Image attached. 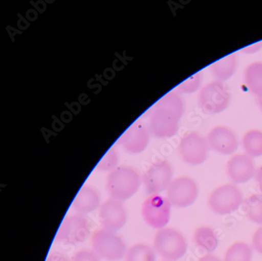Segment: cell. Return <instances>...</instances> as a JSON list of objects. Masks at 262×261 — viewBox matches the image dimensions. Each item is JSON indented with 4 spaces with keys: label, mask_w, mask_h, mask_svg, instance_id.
Here are the masks:
<instances>
[{
    "label": "cell",
    "mask_w": 262,
    "mask_h": 261,
    "mask_svg": "<svg viewBox=\"0 0 262 261\" xmlns=\"http://www.w3.org/2000/svg\"><path fill=\"white\" fill-rule=\"evenodd\" d=\"M162 261H168V260H162Z\"/></svg>",
    "instance_id": "d6a6232c"
},
{
    "label": "cell",
    "mask_w": 262,
    "mask_h": 261,
    "mask_svg": "<svg viewBox=\"0 0 262 261\" xmlns=\"http://www.w3.org/2000/svg\"><path fill=\"white\" fill-rule=\"evenodd\" d=\"M45 261H71V259H70V258L63 253L54 252V253H50L48 255Z\"/></svg>",
    "instance_id": "83f0119b"
},
{
    "label": "cell",
    "mask_w": 262,
    "mask_h": 261,
    "mask_svg": "<svg viewBox=\"0 0 262 261\" xmlns=\"http://www.w3.org/2000/svg\"><path fill=\"white\" fill-rule=\"evenodd\" d=\"M255 179L257 183V186H258L259 190L262 193V165L260 166L257 168V171L255 173Z\"/></svg>",
    "instance_id": "f546056e"
},
{
    "label": "cell",
    "mask_w": 262,
    "mask_h": 261,
    "mask_svg": "<svg viewBox=\"0 0 262 261\" xmlns=\"http://www.w3.org/2000/svg\"><path fill=\"white\" fill-rule=\"evenodd\" d=\"M252 247L257 253L262 255V226L256 230L253 235Z\"/></svg>",
    "instance_id": "4316f807"
},
{
    "label": "cell",
    "mask_w": 262,
    "mask_h": 261,
    "mask_svg": "<svg viewBox=\"0 0 262 261\" xmlns=\"http://www.w3.org/2000/svg\"><path fill=\"white\" fill-rule=\"evenodd\" d=\"M125 261H156V252L150 245L136 243L127 249Z\"/></svg>",
    "instance_id": "44dd1931"
},
{
    "label": "cell",
    "mask_w": 262,
    "mask_h": 261,
    "mask_svg": "<svg viewBox=\"0 0 262 261\" xmlns=\"http://www.w3.org/2000/svg\"><path fill=\"white\" fill-rule=\"evenodd\" d=\"M206 137L196 131L188 132L181 137L179 154L183 160L189 165H201L208 157L209 150Z\"/></svg>",
    "instance_id": "9c48e42d"
},
{
    "label": "cell",
    "mask_w": 262,
    "mask_h": 261,
    "mask_svg": "<svg viewBox=\"0 0 262 261\" xmlns=\"http://www.w3.org/2000/svg\"><path fill=\"white\" fill-rule=\"evenodd\" d=\"M253 250L250 245L237 242L225 252L223 261H252Z\"/></svg>",
    "instance_id": "603a6c76"
},
{
    "label": "cell",
    "mask_w": 262,
    "mask_h": 261,
    "mask_svg": "<svg viewBox=\"0 0 262 261\" xmlns=\"http://www.w3.org/2000/svg\"><path fill=\"white\" fill-rule=\"evenodd\" d=\"M197 183L191 177L181 176L172 180L166 190V198L171 205L186 208L193 205L199 196Z\"/></svg>",
    "instance_id": "8fae6325"
},
{
    "label": "cell",
    "mask_w": 262,
    "mask_h": 261,
    "mask_svg": "<svg viewBox=\"0 0 262 261\" xmlns=\"http://www.w3.org/2000/svg\"><path fill=\"white\" fill-rule=\"evenodd\" d=\"M92 246L99 258L108 261H116L125 256L127 246L122 237L115 231L99 229L94 231L92 236Z\"/></svg>",
    "instance_id": "277c9868"
},
{
    "label": "cell",
    "mask_w": 262,
    "mask_h": 261,
    "mask_svg": "<svg viewBox=\"0 0 262 261\" xmlns=\"http://www.w3.org/2000/svg\"><path fill=\"white\" fill-rule=\"evenodd\" d=\"M90 233L88 218L83 215L66 216L58 228L55 240L67 245H77L83 243Z\"/></svg>",
    "instance_id": "30bf717a"
},
{
    "label": "cell",
    "mask_w": 262,
    "mask_h": 261,
    "mask_svg": "<svg viewBox=\"0 0 262 261\" xmlns=\"http://www.w3.org/2000/svg\"><path fill=\"white\" fill-rule=\"evenodd\" d=\"M71 261H99V257L93 250L81 249L74 254Z\"/></svg>",
    "instance_id": "484cf974"
},
{
    "label": "cell",
    "mask_w": 262,
    "mask_h": 261,
    "mask_svg": "<svg viewBox=\"0 0 262 261\" xmlns=\"http://www.w3.org/2000/svg\"><path fill=\"white\" fill-rule=\"evenodd\" d=\"M209 149L222 154L230 155L238 149V142L235 132L225 126L213 127L206 137Z\"/></svg>",
    "instance_id": "5bb4252c"
},
{
    "label": "cell",
    "mask_w": 262,
    "mask_h": 261,
    "mask_svg": "<svg viewBox=\"0 0 262 261\" xmlns=\"http://www.w3.org/2000/svg\"><path fill=\"white\" fill-rule=\"evenodd\" d=\"M118 160L119 159H118V152L114 148H111L98 163L96 169L100 171L111 172L113 170L118 168Z\"/></svg>",
    "instance_id": "cb8c5ba5"
},
{
    "label": "cell",
    "mask_w": 262,
    "mask_h": 261,
    "mask_svg": "<svg viewBox=\"0 0 262 261\" xmlns=\"http://www.w3.org/2000/svg\"><path fill=\"white\" fill-rule=\"evenodd\" d=\"M172 176L173 169L170 163L165 159H159L153 163L145 171L142 183L150 196L159 194L168 189L173 180Z\"/></svg>",
    "instance_id": "52a82bcc"
},
{
    "label": "cell",
    "mask_w": 262,
    "mask_h": 261,
    "mask_svg": "<svg viewBox=\"0 0 262 261\" xmlns=\"http://www.w3.org/2000/svg\"><path fill=\"white\" fill-rule=\"evenodd\" d=\"M199 261H223L222 259H220L218 256L213 254H206L200 258Z\"/></svg>",
    "instance_id": "4dcf8cb0"
},
{
    "label": "cell",
    "mask_w": 262,
    "mask_h": 261,
    "mask_svg": "<svg viewBox=\"0 0 262 261\" xmlns=\"http://www.w3.org/2000/svg\"><path fill=\"white\" fill-rule=\"evenodd\" d=\"M154 249L165 260L176 261L183 257L187 252V240L177 229L164 227L155 234Z\"/></svg>",
    "instance_id": "3957f363"
},
{
    "label": "cell",
    "mask_w": 262,
    "mask_h": 261,
    "mask_svg": "<svg viewBox=\"0 0 262 261\" xmlns=\"http://www.w3.org/2000/svg\"><path fill=\"white\" fill-rule=\"evenodd\" d=\"M99 215L102 228L112 231L121 230L128 218L126 208L123 202L114 198H110L101 204Z\"/></svg>",
    "instance_id": "7c38bea8"
},
{
    "label": "cell",
    "mask_w": 262,
    "mask_h": 261,
    "mask_svg": "<svg viewBox=\"0 0 262 261\" xmlns=\"http://www.w3.org/2000/svg\"><path fill=\"white\" fill-rule=\"evenodd\" d=\"M227 174L234 184L247 183L255 176L254 159L247 154H236L231 157L226 166Z\"/></svg>",
    "instance_id": "9a60e30c"
},
{
    "label": "cell",
    "mask_w": 262,
    "mask_h": 261,
    "mask_svg": "<svg viewBox=\"0 0 262 261\" xmlns=\"http://www.w3.org/2000/svg\"><path fill=\"white\" fill-rule=\"evenodd\" d=\"M194 241L198 247L207 253L214 251L219 243L214 230L206 226L196 229L194 233Z\"/></svg>",
    "instance_id": "d6986e66"
},
{
    "label": "cell",
    "mask_w": 262,
    "mask_h": 261,
    "mask_svg": "<svg viewBox=\"0 0 262 261\" xmlns=\"http://www.w3.org/2000/svg\"><path fill=\"white\" fill-rule=\"evenodd\" d=\"M244 208L251 222L262 224V194L254 193L247 196L244 202Z\"/></svg>",
    "instance_id": "7402d4cb"
},
{
    "label": "cell",
    "mask_w": 262,
    "mask_h": 261,
    "mask_svg": "<svg viewBox=\"0 0 262 261\" xmlns=\"http://www.w3.org/2000/svg\"><path fill=\"white\" fill-rule=\"evenodd\" d=\"M244 194L239 188L233 183L218 186L209 196V208L217 215L232 213L244 203Z\"/></svg>",
    "instance_id": "5b68a950"
},
{
    "label": "cell",
    "mask_w": 262,
    "mask_h": 261,
    "mask_svg": "<svg viewBox=\"0 0 262 261\" xmlns=\"http://www.w3.org/2000/svg\"><path fill=\"white\" fill-rule=\"evenodd\" d=\"M257 104H258L259 108H260V110L262 111V97L257 98Z\"/></svg>",
    "instance_id": "1f68e13d"
},
{
    "label": "cell",
    "mask_w": 262,
    "mask_h": 261,
    "mask_svg": "<svg viewBox=\"0 0 262 261\" xmlns=\"http://www.w3.org/2000/svg\"><path fill=\"white\" fill-rule=\"evenodd\" d=\"M100 195L96 189L84 185L79 190L72 203V207L77 214L85 215L100 207Z\"/></svg>",
    "instance_id": "2e32d148"
},
{
    "label": "cell",
    "mask_w": 262,
    "mask_h": 261,
    "mask_svg": "<svg viewBox=\"0 0 262 261\" xmlns=\"http://www.w3.org/2000/svg\"><path fill=\"white\" fill-rule=\"evenodd\" d=\"M231 93L223 82L215 80L205 85L199 93L198 102L203 111L209 114H219L230 104Z\"/></svg>",
    "instance_id": "8992f818"
},
{
    "label": "cell",
    "mask_w": 262,
    "mask_h": 261,
    "mask_svg": "<svg viewBox=\"0 0 262 261\" xmlns=\"http://www.w3.org/2000/svg\"><path fill=\"white\" fill-rule=\"evenodd\" d=\"M184 104L179 92L172 91L161 98L149 115V130L158 138H169L177 134Z\"/></svg>",
    "instance_id": "6da1fadb"
},
{
    "label": "cell",
    "mask_w": 262,
    "mask_h": 261,
    "mask_svg": "<svg viewBox=\"0 0 262 261\" xmlns=\"http://www.w3.org/2000/svg\"><path fill=\"white\" fill-rule=\"evenodd\" d=\"M237 63V55L232 53L214 62L210 67V71L216 80L224 82L235 74Z\"/></svg>",
    "instance_id": "e0dca14e"
},
{
    "label": "cell",
    "mask_w": 262,
    "mask_h": 261,
    "mask_svg": "<svg viewBox=\"0 0 262 261\" xmlns=\"http://www.w3.org/2000/svg\"><path fill=\"white\" fill-rule=\"evenodd\" d=\"M141 182V177L135 168L118 166L108 174L106 189L111 198L124 202L137 193Z\"/></svg>",
    "instance_id": "7a4b0ae2"
},
{
    "label": "cell",
    "mask_w": 262,
    "mask_h": 261,
    "mask_svg": "<svg viewBox=\"0 0 262 261\" xmlns=\"http://www.w3.org/2000/svg\"><path fill=\"white\" fill-rule=\"evenodd\" d=\"M243 148L250 157L262 155V130L257 129L248 130L242 138Z\"/></svg>",
    "instance_id": "ffe728a7"
},
{
    "label": "cell",
    "mask_w": 262,
    "mask_h": 261,
    "mask_svg": "<svg viewBox=\"0 0 262 261\" xmlns=\"http://www.w3.org/2000/svg\"><path fill=\"white\" fill-rule=\"evenodd\" d=\"M244 82L247 89L257 98L262 97V62L251 63L244 72Z\"/></svg>",
    "instance_id": "ac0fdd59"
},
{
    "label": "cell",
    "mask_w": 262,
    "mask_h": 261,
    "mask_svg": "<svg viewBox=\"0 0 262 261\" xmlns=\"http://www.w3.org/2000/svg\"><path fill=\"white\" fill-rule=\"evenodd\" d=\"M170 202L160 194L150 195L143 202L141 213L147 225L157 230L168 224L171 215Z\"/></svg>",
    "instance_id": "ba28073f"
},
{
    "label": "cell",
    "mask_w": 262,
    "mask_h": 261,
    "mask_svg": "<svg viewBox=\"0 0 262 261\" xmlns=\"http://www.w3.org/2000/svg\"><path fill=\"white\" fill-rule=\"evenodd\" d=\"M202 80H203V76L201 73L200 72L196 73L177 86L176 88V91L179 93H193L199 89L201 86Z\"/></svg>",
    "instance_id": "d4e9b609"
},
{
    "label": "cell",
    "mask_w": 262,
    "mask_h": 261,
    "mask_svg": "<svg viewBox=\"0 0 262 261\" xmlns=\"http://www.w3.org/2000/svg\"><path fill=\"white\" fill-rule=\"evenodd\" d=\"M150 130L140 122L133 123L118 139V144L128 153L138 154L147 147Z\"/></svg>",
    "instance_id": "4fadbf2b"
},
{
    "label": "cell",
    "mask_w": 262,
    "mask_h": 261,
    "mask_svg": "<svg viewBox=\"0 0 262 261\" xmlns=\"http://www.w3.org/2000/svg\"><path fill=\"white\" fill-rule=\"evenodd\" d=\"M262 48V42H258V43L254 44V45H250V46L244 48L243 51L246 53H254L258 51L260 48Z\"/></svg>",
    "instance_id": "f1b7e54d"
}]
</instances>
